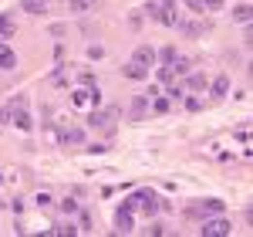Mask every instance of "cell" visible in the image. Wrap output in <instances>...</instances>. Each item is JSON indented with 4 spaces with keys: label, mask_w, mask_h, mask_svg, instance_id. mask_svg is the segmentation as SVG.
Returning <instances> with one entry per match:
<instances>
[{
    "label": "cell",
    "mask_w": 253,
    "mask_h": 237,
    "mask_svg": "<svg viewBox=\"0 0 253 237\" xmlns=\"http://www.w3.org/2000/svg\"><path fill=\"white\" fill-rule=\"evenodd\" d=\"M101 95H98V88L95 85H84V88H74V95H71V102L78 105V109H84L88 102H98Z\"/></svg>",
    "instance_id": "cell-4"
},
{
    "label": "cell",
    "mask_w": 253,
    "mask_h": 237,
    "mask_svg": "<svg viewBox=\"0 0 253 237\" xmlns=\"http://www.w3.org/2000/svg\"><path fill=\"white\" fill-rule=\"evenodd\" d=\"M17 65V55H14V48L7 44V41H0V72H10Z\"/></svg>",
    "instance_id": "cell-8"
},
{
    "label": "cell",
    "mask_w": 253,
    "mask_h": 237,
    "mask_svg": "<svg viewBox=\"0 0 253 237\" xmlns=\"http://www.w3.org/2000/svg\"><path fill=\"white\" fill-rule=\"evenodd\" d=\"M186 88H192V91H202V88H206V75H189Z\"/></svg>",
    "instance_id": "cell-22"
},
{
    "label": "cell",
    "mask_w": 253,
    "mask_h": 237,
    "mask_svg": "<svg viewBox=\"0 0 253 237\" xmlns=\"http://www.w3.org/2000/svg\"><path fill=\"white\" fill-rule=\"evenodd\" d=\"M186 7H189L192 14H206V10H202V3H199V0H186Z\"/></svg>",
    "instance_id": "cell-28"
},
{
    "label": "cell",
    "mask_w": 253,
    "mask_h": 237,
    "mask_svg": "<svg viewBox=\"0 0 253 237\" xmlns=\"http://www.w3.org/2000/svg\"><path fill=\"white\" fill-rule=\"evenodd\" d=\"M155 58H162V61H166V65H169V61H172V58H176V48H172V44H169V48H162V51H155Z\"/></svg>",
    "instance_id": "cell-23"
},
{
    "label": "cell",
    "mask_w": 253,
    "mask_h": 237,
    "mask_svg": "<svg viewBox=\"0 0 253 237\" xmlns=\"http://www.w3.org/2000/svg\"><path fill=\"white\" fill-rule=\"evenodd\" d=\"M199 231H202V237H226L230 231H233V224H230L223 214H216V217H213V220H206Z\"/></svg>",
    "instance_id": "cell-3"
},
{
    "label": "cell",
    "mask_w": 253,
    "mask_h": 237,
    "mask_svg": "<svg viewBox=\"0 0 253 237\" xmlns=\"http://www.w3.org/2000/svg\"><path fill=\"white\" fill-rule=\"evenodd\" d=\"M61 210H64V214H78V203H74V200L67 197V200H64V203H61Z\"/></svg>",
    "instance_id": "cell-26"
},
{
    "label": "cell",
    "mask_w": 253,
    "mask_h": 237,
    "mask_svg": "<svg viewBox=\"0 0 253 237\" xmlns=\"http://www.w3.org/2000/svg\"><path fill=\"white\" fill-rule=\"evenodd\" d=\"M199 3H202V10H223L226 0H199Z\"/></svg>",
    "instance_id": "cell-25"
},
{
    "label": "cell",
    "mask_w": 253,
    "mask_h": 237,
    "mask_svg": "<svg viewBox=\"0 0 253 237\" xmlns=\"http://www.w3.org/2000/svg\"><path fill=\"white\" fill-rule=\"evenodd\" d=\"M149 109H152V112H159V115H166V112H169V98L152 95V98H149Z\"/></svg>",
    "instance_id": "cell-16"
},
{
    "label": "cell",
    "mask_w": 253,
    "mask_h": 237,
    "mask_svg": "<svg viewBox=\"0 0 253 237\" xmlns=\"http://www.w3.org/2000/svg\"><path fill=\"white\" fill-rule=\"evenodd\" d=\"M183 98H186V109H189V112H199V109H202V102H199L196 95H183Z\"/></svg>",
    "instance_id": "cell-24"
},
{
    "label": "cell",
    "mask_w": 253,
    "mask_h": 237,
    "mask_svg": "<svg viewBox=\"0 0 253 237\" xmlns=\"http://www.w3.org/2000/svg\"><path fill=\"white\" fill-rule=\"evenodd\" d=\"M152 75V68H145V65H138V61H128L125 65V78H132V81H145Z\"/></svg>",
    "instance_id": "cell-9"
},
{
    "label": "cell",
    "mask_w": 253,
    "mask_h": 237,
    "mask_svg": "<svg viewBox=\"0 0 253 237\" xmlns=\"http://www.w3.org/2000/svg\"><path fill=\"white\" fill-rule=\"evenodd\" d=\"M7 109H10V122H14L20 132H31V112H27V98H24V95H17V98H14Z\"/></svg>",
    "instance_id": "cell-1"
},
{
    "label": "cell",
    "mask_w": 253,
    "mask_h": 237,
    "mask_svg": "<svg viewBox=\"0 0 253 237\" xmlns=\"http://www.w3.org/2000/svg\"><path fill=\"white\" fill-rule=\"evenodd\" d=\"M155 20L166 24V27H176V24H179V3H176V0H159V7H155Z\"/></svg>",
    "instance_id": "cell-2"
},
{
    "label": "cell",
    "mask_w": 253,
    "mask_h": 237,
    "mask_svg": "<svg viewBox=\"0 0 253 237\" xmlns=\"http://www.w3.org/2000/svg\"><path fill=\"white\" fill-rule=\"evenodd\" d=\"M67 7H71V14H91L98 7V0H67Z\"/></svg>",
    "instance_id": "cell-13"
},
{
    "label": "cell",
    "mask_w": 253,
    "mask_h": 237,
    "mask_svg": "<svg viewBox=\"0 0 253 237\" xmlns=\"http://www.w3.org/2000/svg\"><path fill=\"white\" fill-rule=\"evenodd\" d=\"M155 78L162 81V85H169V81L176 78V72H172V65H162V68H159V72H155Z\"/></svg>",
    "instance_id": "cell-19"
},
{
    "label": "cell",
    "mask_w": 253,
    "mask_h": 237,
    "mask_svg": "<svg viewBox=\"0 0 253 237\" xmlns=\"http://www.w3.org/2000/svg\"><path fill=\"white\" fill-rule=\"evenodd\" d=\"M176 31H183V34H192V37H196V34H206V31H209V24H199V20H183V17H179Z\"/></svg>",
    "instance_id": "cell-10"
},
{
    "label": "cell",
    "mask_w": 253,
    "mask_h": 237,
    "mask_svg": "<svg viewBox=\"0 0 253 237\" xmlns=\"http://www.w3.org/2000/svg\"><path fill=\"white\" fill-rule=\"evenodd\" d=\"M132 61H138V65L152 68L159 58H155V48H152V44H138V48H135V55H132Z\"/></svg>",
    "instance_id": "cell-5"
},
{
    "label": "cell",
    "mask_w": 253,
    "mask_h": 237,
    "mask_svg": "<svg viewBox=\"0 0 253 237\" xmlns=\"http://www.w3.org/2000/svg\"><path fill=\"white\" fill-rule=\"evenodd\" d=\"M149 115V95H135L128 102V119H145Z\"/></svg>",
    "instance_id": "cell-6"
},
{
    "label": "cell",
    "mask_w": 253,
    "mask_h": 237,
    "mask_svg": "<svg viewBox=\"0 0 253 237\" xmlns=\"http://www.w3.org/2000/svg\"><path fill=\"white\" fill-rule=\"evenodd\" d=\"M81 139H84V132H81V129H67V132H61V143H64V146H71V143L78 146Z\"/></svg>",
    "instance_id": "cell-17"
},
{
    "label": "cell",
    "mask_w": 253,
    "mask_h": 237,
    "mask_svg": "<svg viewBox=\"0 0 253 237\" xmlns=\"http://www.w3.org/2000/svg\"><path fill=\"white\" fill-rule=\"evenodd\" d=\"M17 34V24L7 17V14H0V41H7V37H14Z\"/></svg>",
    "instance_id": "cell-15"
},
{
    "label": "cell",
    "mask_w": 253,
    "mask_h": 237,
    "mask_svg": "<svg viewBox=\"0 0 253 237\" xmlns=\"http://www.w3.org/2000/svg\"><path fill=\"white\" fill-rule=\"evenodd\" d=\"M37 207H51V193H37Z\"/></svg>",
    "instance_id": "cell-29"
},
{
    "label": "cell",
    "mask_w": 253,
    "mask_h": 237,
    "mask_svg": "<svg viewBox=\"0 0 253 237\" xmlns=\"http://www.w3.org/2000/svg\"><path fill=\"white\" fill-rule=\"evenodd\" d=\"M138 210H142L145 217H155V210H159V197H155V193H138Z\"/></svg>",
    "instance_id": "cell-7"
},
{
    "label": "cell",
    "mask_w": 253,
    "mask_h": 237,
    "mask_svg": "<svg viewBox=\"0 0 253 237\" xmlns=\"http://www.w3.org/2000/svg\"><path fill=\"white\" fill-rule=\"evenodd\" d=\"M233 20H240V24H247V20H250V3H240V7L233 10Z\"/></svg>",
    "instance_id": "cell-20"
},
{
    "label": "cell",
    "mask_w": 253,
    "mask_h": 237,
    "mask_svg": "<svg viewBox=\"0 0 253 237\" xmlns=\"http://www.w3.org/2000/svg\"><path fill=\"white\" fill-rule=\"evenodd\" d=\"M105 119H108V115H101V112H95V115H91V119H88V122H91V126H95V129H98V126H105Z\"/></svg>",
    "instance_id": "cell-27"
},
{
    "label": "cell",
    "mask_w": 253,
    "mask_h": 237,
    "mask_svg": "<svg viewBox=\"0 0 253 237\" xmlns=\"http://www.w3.org/2000/svg\"><path fill=\"white\" fill-rule=\"evenodd\" d=\"M166 95H169V98H183V95H186V85H176V81H169V85H166Z\"/></svg>",
    "instance_id": "cell-21"
},
{
    "label": "cell",
    "mask_w": 253,
    "mask_h": 237,
    "mask_svg": "<svg viewBox=\"0 0 253 237\" xmlns=\"http://www.w3.org/2000/svg\"><path fill=\"white\" fill-rule=\"evenodd\" d=\"M20 10H27V14H34V17H41V14L48 10V0H20Z\"/></svg>",
    "instance_id": "cell-12"
},
{
    "label": "cell",
    "mask_w": 253,
    "mask_h": 237,
    "mask_svg": "<svg viewBox=\"0 0 253 237\" xmlns=\"http://www.w3.org/2000/svg\"><path fill=\"white\" fill-rule=\"evenodd\" d=\"M226 91H230V78H226V75L213 78V98H216V102H219V98H226Z\"/></svg>",
    "instance_id": "cell-14"
},
{
    "label": "cell",
    "mask_w": 253,
    "mask_h": 237,
    "mask_svg": "<svg viewBox=\"0 0 253 237\" xmlns=\"http://www.w3.org/2000/svg\"><path fill=\"white\" fill-rule=\"evenodd\" d=\"M202 210H206V214H223L226 203H223V200H202Z\"/></svg>",
    "instance_id": "cell-18"
},
{
    "label": "cell",
    "mask_w": 253,
    "mask_h": 237,
    "mask_svg": "<svg viewBox=\"0 0 253 237\" xmlns=\"http://www.w3.org/2000/svg\"><path fill=\"white\" fill-rule=\"evenodd\" d=\"M132 224H135V220H132V210L122 207V210L115 214V231H118V234H128V231H132Z\"/></svg>",
    "instance_id": "cell-11"
}]
</instances>
